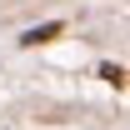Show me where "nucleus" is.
<instances>
[{
  "label": "nucleus",
  "mask_w": 130,
  "mask_h": 130,
  "mask_svg": "<svg viewBox=\"0 0 130 130\" xmlns=\"http://www.w3.org/2000/svg\"><path fill=\"white\" fill-rule=\"evenodd\" d=\"M55 35H60V25L50 20V25H40V30H30V35H25V45H45V40H55Z\"/></svg>",
  "instance_id": "f257e3e1"
},
{
  "label": "nucleus",
  "mask_w": 130,
  "mask_h": 130,
  "mask_svg": "<svg viewBox=\"0 0 130 130\" xmlns=\"http://www.w3.org/2000/svg\"><path fill=\"white\" fill-rule=\"evenodd\" d=\"M100 75H105V80H110V85H125V70H120V65H105Z\"/></svg>",
  "instance_id": "f03ea898"
}]
</instances>
